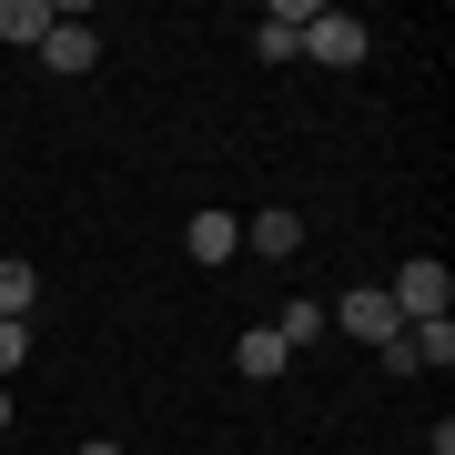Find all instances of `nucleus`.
Instances as JSON below:
<instances>
[{
  "instance_id": "1",
  "label": "nucleus",
  "mask_w": 455,
  "mask_h": 455,
  "mask_svg": "<svg viewBox=\"0 0 455 455\" xmlns=\"http://www.w3.org/2000/svg\"><path fill=\"white\" fill-rule=\"evenodd\" d=\"M385 304H395V324H445V314H455V274L435 253H415V263H395Z\"/></svg>"
},
{
  "instance_id": "2",
  "label": "nucleus",
  "mask_w": 455,
  "mask_h": 455,
  "mask_svg": "<svg viewBox=\"0 0 455 455\" xmlns=\"http://www.w3.org/2000/svg\"><path fill=\"white\" fill-rule=\"evenodd\" d=\"M324 324H334L344 344H374V355H385V344L405 334V324H395V304H385V283H355L344 304H324Z\"/></svg>"
},
{
  "instance_id": "3",
  "label": "nucleus",
  "mask_w": 455,
  "mask_h": 455,
  "mask_svg": "<svg viewBox=\"0 0 455 455\" xmlns=\"http://www.w3.org/2000/svg\"><path fill=\"white\" fill-rule=\"evenodd\" d=\"M304 61L355 71V61H364V20H355V11H314V20H304Z\"/></svg>"
},
{
  "instance_id": "4",
  "label": "nucleus",
  "mask_w": 455,
  "mask_h": 455,
  "mask_svg": "<svg viewBox=\"0 0 455 455\" xmlns=\"http://www.w3.org/2000/svg\"><path fill=\"white\" fill-rule=\"evenodd\" d=\"M324 11V0H274V11L253 20V51L263 61H304V20Z\"/></svg>"
},
{
  "instance_id": "5",
  "label": "nucleus",
  "mask_w": 455,
  "mask_h": 455,
  "mask_svg": "<svg viewBox=\"0 0 455 455\" xmlns=\"http://www.w3.org/2000/svg\"><path fill=\"white\" fill-rule=\"evenodd\" d=\"M41 61L61 71V82H82V71L101 61V31H82V11H61V20H51V41H41Z\"/></svg>"
},
{
  "instance_id": "6",
  "label": "nucleus",
  "mask_w": 455,
  "mask_h": 455,
  "mask_svg": "<svg viewBox=\"0 0 455 455\" xmlns=\"http://www.w3.org/2000/svg\"><path fill=\"white\" fill-rule=\"evenodd\" d=\"M243 243H253L263 263H293V253H304V212H283V203H263L253 223H243Z\"/></svg>"
},
{
  "instance_id": "7",
  "label": "nucleus",
  "mask_w": 455,
  "mask_h": 455,
  "mask_svg": "<svg viewBox=\"0 0 455 455\" xmlns=\"http://www.w3.org/2000/svg\"><path fill=\"white\" fill-rule=\"evenodd\" d=\"M182 243H193V263H233V253H243V223H233V212H193Z\"/></svg>"
},
{
  "instance_id": "8",
  "label": "nucleus",
  "mask_w": 455,
  "mask_h": 455,
  "mask_svg": "<svg viewBox=\"0 0 455 455\" xmlns=\"http://www.w3.org/2000/svg\"><path fill=\"white\" fill-rule=\"evenodd\" d=\"M283 364H293V344H283L274 324H253L243 344H233V374H253V385H274V374H283Z\"/></svg>"
},
{
  "instance_id": "9",
  "label": "nucleus",
  "mask_w": 455,
  "mask_h": 455,
  "mask_svg": "<svg viewBox=\"0 0 455 455\" xmlns=\"http://www.w3.org/2000/svg\"><path fill=\"white\" fill-rule=\"evenodd\" d=\"M51 20H61L51 0H0V41H20V51H41V41H51Z\"/></svg>"
},
{
  "instance_id": "10",
  "label": "nucleus",
  "mask_w": 455,
  "mask_h": 455,
  "mask_svg": "<svg viewBox=\"0 0 455 455\" xmlns=\"http://www.w3.org/2000/svg\"><path fill=\"white\" fill-rule=\"evenodd\" d=\"M31 304H41V274L31 263H0V324H31Z\"/></svg>"
},
{
  "instance_id": "11",
  "label": "nucleus",
  "mask_w": 455,
  "mask_h": 455,
  "mask_svg": "<svg viewBox=\"0 0 455 455\" xmlns=\"http://www.w3.org/2000/svg\"><path fill=\"white\" fill-rule=\"evenodd\" d=\"M274 334H283V344H314V334H324V304H283Z\"/></svg>"
},
{
  "instance_id": "12",
  "label": "nucleus",
  "mask_w": 455,
  "mask_h": 455,
  "mask_svg": "<svg viewBox=\"0 0 455 455\" xmlns=\"http://www.w3.org/2000/svg\"><path fill=\"white\" fill-rule=\"evenodd\" d=\"M20 364H31V324H0V385H11Z\"/></svg>"
},
{
  "instance_id": "13",
  "label": "nucleus",
  "mask_w": 455,
  "mask_h": 455,
  "mask_svg": "<svg viewBox=\"0 0 455 455\" xmlns=\"http://www.w3.org/2000/svg\"><path fill=\"white\" fill-rule=\"evenodd\" d=\"M82 455H122V445H112V435H92V445H82Z\"/></svg>"
},
{
  "instance_id": "14",
  "label": "nucleus",
  "mask_w": 455,
  "mask_h": 455,
  "mask_svg": "<svg viewBox=\"0 0 455 455\" xmlns=\"http://www.w3.org/2000/svg\"><path fill=\"white\" fill-rule=\"evenodd\" d=\"M0 435H11V385H0Z\"/></svg>"
}]
</instances>
